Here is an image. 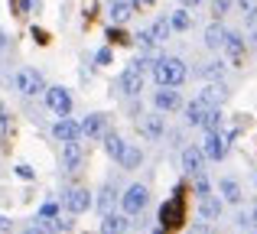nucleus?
Segmentation results:
<instances>
[{
  "instance_id": "f257e3e1",
  "label": "nucleus",
  "mask_w": 257,
  "mask_h": 234,
  "mask_svg": "<svg viewBox=\"0 0 257 234\" xmlns=\"http://www.w3.org/2000/svg\"><path fill=\"white\" fill-rule=\"evenodd\" d=\"M150 72H153V78H157L160 88H179V85L186 82V75H189L186 62H182V59H176V56H163V59H157Z\"/></svg>"
},
{
  "instance_id": "f03ea898",
  "label": "nucleus",
  "mask_w": 257,
  "mask_h": 234,
  "mask_svg": "<svg viewBox=\"0 0 257 234\" xmlns=\"http://www.w3.org/2000/svg\"><path fill=\"white\" fill-rule=\"evenodd\" d=\"M182 221H186V202H182V185H176L173 198L163 202V208H160V224L170 231V228H179Z\"/></svg>"
},
{
  "instance_id": "7ed1b4c3",
  "label": "nucleus",
  "mask_w": 257,
  "mask_h": 234,
  "mask_svg": "<svg viewBox=\"0 0 257 234\" xmlns=\"http://www.w3.org/2000/svg\"><path fill=\"white\" fill-rule=\"evenodd\" d=\"M13 88H17L20 95L33 98V95H39V91H46V85H43V75H39L36 69H20L17 75H13Z\"/></svg>"
},
{
  "instance_id": "20e7f679",
  "label": "nucleus",
  "mask_w": 257,
  "mask_h": 234,
  "mask_svg": "<svg viewBox=\"0 0 257 234\" xmlns=\"http://www.w3.org/2000/svg\"><path fill=\"white\" fill-rule=\"evenodd\" d=\"M147 202H150V192H147V185H137V182L120 195V208H124V215H140V211L147 208Z\"/></svg>"
},
{
  "instance_id": "39448f33",
  "label": "nucleus",
  "mask_w": 257,
  "mask_h": 234,
  "mask_svg": "<svg viewBox=\"0 0 257 234\" xmlns=\"http://www.w3.org/2000/svg\"><path fill=\"white\" fill-rule=\"evenodd\" d=\"M117 91H120V95H131V98L144 91V72H140L134 62L127 65L124 72H120V78H117Z\"/></svg>"
},
{
  "instance_id": "423d86ee",
  "label": "nucleus",
  "mask_w": 257,
  "mask_h": 234,
  "mask_svg": "<svg viewBox=\"0 0 257 234\" xmlns=\"http://www.w3.org/2000/svg\"><path fill=\"white\" fill-rule=\"evenodd\" d=\"M228 133H221V130H208V137H205V143H202V153H205V159H225V153H228Z\"/></svg>"
},
{
  "instance_id": "0eeeda50",
  "label": "nucleus",
  "mask_w": 257,
  "mask_h": 234,
  "mask_svg": "<svg viewBox=\"0 0 257 234\" xmlns=\"http://www.w3.org/2000/svg\"><path fill=\"white\" fill-rule=\"evenodd\" d=\"M46 104H49V111L52 114H59V117H69V111H72V95L65 88H46Z\"/></svg>"
},
{
  "instance_id": "6e6552de",
  "label": "nucleus",
  "mask_w": 257,
  "mask_h": 234,
  "mask_svg": "<svg viewBox=\"0 0 257 234\" xmlns=\"http://www.w3.org/2000/svg\"><path fill=\"white\" fill-rule=\"evenodd\" d=\"M62 202H65V208H69L72 215H82V211L91 208V192L88 189H69Z\"/></svg>"
},
{
  "instance_id": "1a4fd4ad",
  "label": "nucleus",
  "mask_w": 257,
  "mask_h": 234,
  "mask_svg": "<svg viewBox=\"0 0 257 234\" xmlns=\"http://www.w3.org/2000/svg\"><path fill=\"white\" fill-rule=\"evenodd\" d=\"M182 169H186L189 176L205 172V153H202V146H186V150H182Z\"/></svg>"
},
{
  "instance_id": "9d476101",
  "label": "nucleus",
  "mask_w": 257,
  "mask_h": 234,
  "mask_svg": "<svg viewBox=\"0 0 257 234\" xmlns=\"http://www.w3.org/2000/svg\"><path fill=\"white\" fill-rule=\"evenodd\" d=\"M78 127H82V137L98 140V137H104V133H107V117L104 114H88Z\"/></svg>"
},
{
  "instance_id": "9b49d317",
  "label": "nucleus",
  "mask_w": 257,
  "mask_h": 234,
  "mask_svg": "<svg viewBox=\"0 0 257 234\" xmlns=\"http://www.w3.org/2000/svg\"><path fill=\"white\" fill-rule=\"evenodd\" d=\"M208 111H212V104H205L202 98L189 101V108H186V124H189V127H202V124H205V117H208Z\"/></svg>"
},
{
  "instance_id": "f8f14e48",
  "label": "nucleus",
  "mask_w": 257,
  "mask_h": 234,
  "mask_svg": "<svg viewBox=\"0 0 257 234\" xmlns=\"http://www.w3.org/2000/svg\"><path fill=\"white\" fill-rule=\"evenodd\" d=\"M140 133H144L147 140H160L166 133V120L160 114H147L144 120H140Z\"/></svg>"
},
{
  "instance_id": "ddd939ff",
  "label": "nucleus",
  "mask_w": 257,
  "mask_h": 234,
  "mask_svg": "<svg viewBox=\"0 0 257 234\" xmlns=\"http://www.w3.org/2000/svg\"><path fill=\"white\" fill-rule=\"evenodd\" d=\"M153 104H157V111H179L182 98H179V91H173V88H160L157 95H153Z\"/></svg>"
},
{
  "instance_id": "4468645a",
  "label": "nucleus",
  "mask_w": 257,
  "mask_h": 234,
  "mask_svg": "<svg viewBox=\"0 0 257 234\" xmlns=\"http://www.w3.org/2000/svg\"><path fill=\"white\" fill-rule=\"evenodd\" d=\"M127 228H131V215H114V211H104L101 234H124Z\"/></svg>"
},
{
  "instance_id": "2eb2a0df",
  "label": "nucleus",
  "mask_w": 257,
  "mask_h": 234,
  "mask_svg": "<svg viewBox=\"0 0 257 234\" xmlns=\"http://www.w3.org/2000/svg\"><path fill=\"white\" fill-rule=\"evenodd\" d=\"M52 133H56V140H59V143H72V140H78V137H82V127H78L75 120L62 117L56 127H52Z\"/></svg>"
},
{
  "instance_id": "dca6fc26",
  "label": "nucleus",
  "mask_w": 257,
  "mask_h": 234,
  "mask_svg": "<svg viewBox=\"0 0 257 234\" xmlns=\"http://www.w3.org/2000/svg\"><path fill=\"white\" fill-rule=\"evenodd\" d=\"M82 159H85V153H82V143H78V140H72V143L62 146V166L69 172H75L78 166H82Z\"/></svg>"
},
{
  "instance_id": "f3484780",
  "label": "nucleus",
  "mask_w": 257,
  "mask_h": 234,
  "mask_svg": "<svg viewBox=\"0 0 257 234\" xmlns=\"http://www.w3.org/2000/svg\"><path fill=\"white\" fill-rule=\"evenodd\" d=\"M199 98H202L205 104H212V108H218V104H225V98H228V88H225L221 82H215V85H205Z\"/></svg>"
},
{
  "instance_id": "a211bd4d",
  "label": "nucleus",
  "mask_w": 257,
  "mask_h": 234,
  "mask_svg": "<svg viewBox=\"0 0 257 234\" xmlns=\"http://www.w3.org/2000/svg\"><path fill=\"white\" fill-rule=\"evenodd\" d=\"M199 218L202 221H215V218H221V198H212V195H205L199 202Z\"/></svg>"
},
{
  "instance_id": "6ab92c4d",
  "label": "nucleus",
  "mask_w": 257,
  "mask_h": 234,
  "mask_svg": "<svg viewBox=\"0 0 257 234\" xmlns=\"http://www.w3.org/2000/svg\"><path fill=\"white\" fill-rule=\"evenodd\" d=\"M221 49H225L228 56L238 62L241 52H244V36H241V33H234V30H228V33H225V46H221Z\"/></svg>"
},
{
  "instance_id": "aec40b11",
  "label": "nucleus",
  "mask_w": 257,
  "mask_h": 234,
  "mask_svg": "<svg viewBox=\"0 0 257 234\" xmlns=\"http://www.w3.org/2000/svg\"><path fill=\"white\" fill-rule=\"evenodd\" d=\"M218 192H221V202L241 205V185L234 182V179H221V182H218Z\"/></svg>"
},
{
  "instance_id": "412c9836",
  "label": "nucleus",
  "mask_w": 257,
  "mask_h": 234,
  "mask_svg": "<svg viewBox=\"0 0 257 234\" xmlns=\"http://www.w3.org/2000/svg\"><path fill=\"white\" fill-rule=\"evenodd\" d=\"M134 10H137V7H134L131 0H111V20H114L117 26H120V23H127Z\"/></svg>"
},
{
  "instance_id": "4be33fe9",
  "label": "nucleus",
  "mask_w": 257,
  "mask_h": 234,
  "mask_svg": "<svg viewBox=\"0 0 257 234\" xmlns=\"http://www.w3.org/2000/svg\"><path fill=\"white\" fill-rule=\"evenodd\" d=\"M120 166H124V169H137L140 163H144V153H140V146H131L127 143L124 146V153H120V159H117Z\"/></svg>"
},
{
  "instance_id": "5701e85b",
  "label": "nucleus",
  "mask_w": 257,
  "mask_h": 234,
  "mask_svg": "<svg viewBox=\"0 0 257 234\" xmlns=\"http://www.w3.org/2000/svg\"><path fill=\"white\" fill-rule=\"evenodd\" d=\"M225 33L228 30L221 23H212L205 30V46H208V49H221V46H225Z\"/></svg>"
},
{
  "instance_id": "b1692460",
  "label": "nucleus",
  "mask_w": 257,
  "mask_h": 234,
  "mask_svg": "<svg viewBox=\"0 0 257 234\" xmlns=\"http://www.w3.org/2000/svg\"><path fill=\"white\" fill-rule=\"evenodd\" d=\"M170 33H173V26H170V17H160V20H153V26H150V36H153V43H166V39H170Z\"/></svg>"
},
{
  "instance_id": "393cba45",
  "label": "nucleus",
  "mask_w": 257,
  "mask_h": 234,
  "mask_svg": "<svg viewBox=\"0 0 257 234\" xmlns=\"http://www.w3.org/2000/svg\"><path fill=\"white\" fill-rule=\"evenodd\" d=\"M101 140H104V153H107V156H111V159H120V153H124V146H127L124 140H120L117 133H104Z\"/></svg>"
},
{
  "instance_id": "a878e982",
  "label": "nucleus",
  "mask_w": 257,
  "mask_h": 234,
  "mask_svg": "<svg viewBox=\"0 0 257 234\" xmlns=\"http://www.w3.org/2000/svg\"><path fill=\"white\" fill-rule=\"evenodd\" d=\"M170 26H173L176 33H186L189 26H192V17H189V10H186V7H179V10H176L173 17H170Z\"/></svg>"
},
{
  "instance_id": "bb28decb",
  "label": "nucleus",
  "mask_w": 257,
  "mask_h": 234,
  "mask_svg": "<svg viewBox=\"0 0 257 234\" xmlns=\"http://www.w3.org/2000/svg\"><path fill=\"white\" fill-rule=\"evenodd\" d=\"M114 198H117V192H114V185H104V189H101V195H98V208L101 211H111V205H114Z\"/></svg>"
},
{
  "instance_id": "cd10ccee",
  "label": "nucleus",
  "mask_w": 257,
  "mask_h": 234,
  "mask_svg": "<svg viewBox=\"0 0 257 234\" xmlns=\"http://www.w3.org/2000/svg\"><path fill=\"white\" fill-rule=\"evenodd\" d=\"M195 195H199V198H205V195H212V185H208V179H205V172H199V176H195Z\"/></svg>"
},
{
  "instance_id": "c85d7f7f",
  "label": "nucleus",
  "mask_w": 257,
  "mask_h": 234,
  "mask_svg": "<svg viewBox=\"0 0 257 234\" xmlns=\"http://www.w3.org/2000/svg\"><path fill=\"white\" fill-rule=\"evenodd\" d=\"M202 127H205V130H218V127H221V108L208 111V117H205V124H202Z\"/></svg>"
},
{
  "instance_id": "c756f323",
  "label": "nucleus",
  "mask_w": 257,
  "mask_h": 234,
  "mask_svg": "<svg viewBox=\"0 0 257 234\" xmlns=\"http://www.w3.org/2000/svg\"><path fill=\"white\" fill-rule=\"evenodd\" d=\"M202 75H205V78H215V82H218V78L225 75V65H221V62H208L205 69H202Z\"/></svg>"
},
{
  "instance_id": "7c9ffc66",
  "label": "nucleus",
  "mask_w": 257,
  "mask_h": 234,
  "mask_svg": "<svg viewBox=\"0 0 257 234\" xmlns=\"http://www.w3.org/2000/svg\"><path fill=\"white\" fill-rule=\"evenodd\" d=\"M13 7H17L20 17H26L30 10H36V7H43V4H39V0H13Z\"/></svg>"
},
{
  "instance_id": "2f4dec72",
  "label": "nucleus",
  "mask_w": 257,
  "mask_h": 234,
  "mask_svg": "<svg viewBox=\"0 0 257 234\" xmlns=\"http://www.w3.org/2000/svg\"><path fill=\"white\" fill-rule=\"evenodd\" d=\"M134 39H137V43H140V49H144V52H150L153 46H157V43H153V36H150V30H140V33H137V36H134Z\"/></svg>"
},
{
  "instance_id": "473e14b6",
  "label": "nucleus",
  "mask_w": 257,
  "mask_h": 234,
  "mask_svg": "<svg viewBox=\"0 0 257 234\" xmlns=\"http://www.w3.org/2000/svg\"><path fill=\"white\" fill-rule=\"evenodd\" d=\"M107 39H111V43H131V39H127V33L120 30V26H111V30H107Z\"/></svg>"
},
{
  "instance_id": "72a5a7b5",
  "label": "nucleus",
  "mask_w": 257,
  "mask_h": 234,
  "mask_svg": "<svg viewBox=\"0 0 257 234\" xmlns=\"http://www.w3.org/2000/svg\"><path fill=\"white\" fill-rule=\"evenodd\" d=\"M111 49H107V46H104V49H98V52H94V62H98V65H111Z\"/></svg>"
},
{
  "instance_id": "f704fd0d",
  "label": "nucleus",
  "mask_w": 257,
  "mask_h": 234,
  "mask_svg": "<svg viewBox=\"0 0 257 234\" xmlns=\"http://www.w3.org/2000/svg\"><path fill=\"white\" fill-rule=\"evenodd\" d=\"M52 215H59V205L56 202H46L43 208H39V218H52Z\"/></svg>"
},
{
  "instance_id": "c9c22d12",
  "label": "nucleus",
  "mask_w": 257,
  "mask_h": 234,
  "mask_svg": "<svg viewBox=\"0 0 257 234\" xmlns=\"http://www.w3.org/2000/svg\"><path fill=\"white\" fill-rule=\"evenodd\" d=\"M228 7H231V0H215V4H212V13H215V17H225Z\"/></svg>"
},
{
  "instance_id": "e433bc0d",
  "label": "nucleus",
  "mask_w": 257,
  "mask_h": 234,
  "mask_svg": "<svg viewBox=\"0 0 257 234\" xmlns=\"http://www.w3.org/2000/svg\"><path fill=\"white\" fill-rule=\"evenodd\" d=\"M13 172H17L20 179H33V169H30V166H26V163H20V166H17V169H13Z\"/></svg>"
},
{
  "instance_id": "4c0bfd02",
  "label": "nucleus",
  "mask_w": 257,
  "mask_h": 234,
  "mask_svg": "<svg viewBox=\"0 0 257 234\" xmlns=\"http://www.w3.org/2000/svg\"><path fill=\"white\" fill-rule=\"evenodd\" d=\"M33 39H36V43H39V46H46V43H49V36H46V33H43V30H39V26H36V30H33Z\"/></svg>"
},
{
  "instance_id": "58836bf2",
  "label": "nucleus",
  "mask_w": 257,
  "mask_h": 234,
  "mask_svg": "<svg viewBox=\"0 0 257 234\" xmlns=\"http://www.w3.org/2000/svg\"><path fill=\"white\" fill-rule=\"evenodd\" d=\"M247 26H257V0H254V7H251V13H247Z\"/></svg>"
},
{
  "instance_id": "ea45409f",
  "label": "nucleus",
  "mask_w": 257,
  "mask_h": 234,
  "mask_svg": "<svg viewBox=\"0 0 257 234\" xmlns=\"http://www.w3.org/2000/svg\"><path fill=\"white\" fill-rule=\"evenodd\" d=\"M238 7H241V13L247 17V13H251V7H254V0H238Z\"/></svg>"
},
{
  "instance_id": "a19ab883",
  "label": "nucleus",
  "mask_w": 257,
  "mask_h": 234,
  "mask_svg": "<svg viewBox=\"0 0 257 234\" xmlns=\"http://www.w3.org/2000/svg\"><path fill=\"white\" fill-rule=\"evenodd\" d=\"M7 231H10V221H7V218L0 215V234H7Z\"/></svg>"
},
{
  "instance_id": "79ce46f5",
  "label": "nucleus",
  "mask_w": 257,
  "mask_h": 234,
  "mask_svg": "<svg viewBox=\"0 0 257 234\" xmlns=\"http://www.w3.org/2000/svg\"><path fill=\"white\" fill-rule=\"evenodd\" d=\"M23 234H49V231H46V228H26Z\"/></svg>"
},
{
  "instance_id": "37998d69",
  "label": "nucleus",
  "mask_w": 257,
  "mask_h": 234,
  "mask_svg": "<svg viewBox=\"0 0 257 234\" xmlns=\"http://www.w3.org/2000/svg\"><path fill=\"white\" fill-rule=\"evenodd\" d=\"M192 234H208V224H199V228H192Z\"/></svg>"
},
{
  "instance_id": "c03bdc74",
  "label": "nucleus",
  "mask_w": 257,
  "mask_h": 234,
  "mask_svg": "<svg viewBox=\"0 0 257 234\" xmlns=\"http://www.w3.org/2000/svg\"><path fill=\"white\" fill-rule=\"evenodd\" d=\"M4 49H7V33L0 30V52H4Z\"/></svg>"
},
{
  "instance_id": "a18cd8bd",
  "label": "nucleus",
  "mask_w": 257,
  "mask_h": 234,
  "mask_svg": "<svg viewBox=\"0 0 257 234\" xmlns=\"http://www.w3.org/2000/svg\"><path fill=\"white\" fill-rule=\"evenodd\" d=\"M182 7H195V4H202V0H179Z\"/></svg>"
},
{
  "instance_id": "49530a36",
  "label": "nucleus",
  "mask_w": 257,
  "mask_h": 234,
  "mask_svg": "<svg viewBox=\"0 0 257 234\" xmlns=\"http://www.w3.org/2000/svg\"><path fill=\"white\" fill-rule=\"evenodd\" d=\"M251 228H257V208L251 211Z\"/></svg>"
},
{
  "instance_id": "de8ad7c7",
  "label": "nucleus",
  "mask_w": 257,
  "mask_h": 234,
  "mask_svg": "<svg viewBox=\"0 0 257 234\" xmlns=\"http://www.w3.org/2000/svg\"><path fill=\"white\" fill-rule=\"evenodd\" d=\"M153 234H166V228H163V224H160V228H157V231H153Z\"/></svg>"
}]
</instances>
